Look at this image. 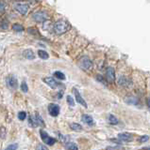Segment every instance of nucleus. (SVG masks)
Segmentation results:
<instances>
[{"label":"nucleus","instance_id":"32","mask_svg":"<svg viewBox=\"0 0 150 150\" xmlns=\"http://www.w3.org/2000/svg\"><path fill=\"white\" fill-rule=\"evenodd\" d=\"M2 23H3V25H0L2 27V29H6V28H8V22L5 20H2Z\"/></svg>","mask_w":150,"mask_h":150},{"label":"nucleus","instance_id":"27","mask_svg":"<svg viewBox=\"0 0 150 150\" xmlns=\"http://www.w3.org/2000/svg\"><path fill=\"white\" fill-rule=\"evenodd\" d=\"M27 32H29V34H31V35H38L39 34L38 30H37L36 28H31V27L27 28Z\"/></svg>","mask_w":150,"mask_h":150},{"label":"nucleus","instance_id":"31","mask_svg":"<svg viewBox=\"0 0 150 150\" xmlns=\"http://www.w3.org/2000/svg\"><path fill=\"white\" fill-rule=\"evenodd\" d=\"M96 79L98 80V81H99V82H101L102 83H104V84H107V82H106V80L104 79V78H103L102 76H101V75H97V76H96Z\"/></svg>","mask_w":150,"mask_h":150},{"label":"nucleus","instance_id":"36","mask_svg":"<svg viewBox=\"0 0 150 150\" xmlns=\"http://www.w3.org/2000/svg\"><path fill=\"white\" fill-rule=\"evenodd\" d=\"M13 1H20V0H13Z\"/></svg>","mask_w":150,"mask_h":150},{"label":"nucleus","instance_id":"20","mask_svg":"<svg viewBox=\"0 0 150 150\" xmlns=\"http://www.w3.org/2000/svg\"><path fill=\"white\" fill-rule=\"evenodd\" d=\"M54 76L56 78L60 79V80H65V75L62 72H60V71H55L54 72Z\"/></svg>","mask_w":150,"mask_h":150},{"label":"nucleus","instance_id":"24","mask_svg":"<svg viewBox=\"0 0 150 150\" xmlns=\"http://www.w3.org/2000/svg\"><path fill=\"white\" fill-rule=\"evenodd\" d=\"M26 117H27L26 112H18V118H19V120H25Z\"/></svg>","mask_w":150,"mask_h":150},{"label":"nucleus","instance_id":"25","mask_svg":"<svg viewBox=\"0 0 150 150\" xmlns=\"http://www.w3.org/2000/svg\"><path fill=\"white\" fill-rule=\"evenodd\" d=\"M21 89H22V91L25 92V93H27V91H29V86H27V84L26 82H23L21 83Z\"/></svg>","mask_w":150,"mask_h":150},{"label":"nucleus","instance_id":"19","mask_svg":"<svg viewBox=\"0 0 150 150\" xmlns=\"http://www.w3.org/2000/svg\"><path fill=\"white\" fill-rule=\"evenodd\" d=\"M109 122L112 125H116V124H118V119H117L113 115H109Z\"/></svg>","mask_w":150,"mask_h":150},{"label":"nucleus","instance_id":"17","mask_svg":"<svg viewBox=\"0 0 150 150\" xmlns=\"http://www.w3.org/2000/svg\"><path fill=\"white\" fill-rule=\"evenodd\" d=\"M38 55L40 56L42 59H47L49 57L48 54L46 53L45 51H44V50H39L38 51Z\"/></svg>","mask_w":150,"mask_h":150},{"label":"nucleus","instance_id":"30","mask_svg":"<svg viewBox=\"0 0 150 150\" xmlns=\"http://www.w3.org/2000/svg\"><path fill=\"white\" fill-rule=\"evenodd\" d=\"M149 140V136H147V135H144V136H142L140 139H139V142L140 143H144V142H147V141Z\"/></svg>","mask_w":150,"mask_h":150},{"label":"nucleus","instance_id":"26","mask_svg":"<svg viewBox=\"0 0 150 150\" xmlns=\"http://www.w3.org/2000/svg\"><path fill=\"white\" fill-rule=\"evenodd\" d=\"M6 134H7L6 128H5V127H2L1 130H0V136H1V139H5L6 138Z\"/></svg>","mask_w":150,"mask_h":150},{"label":"nucleus","instance_id":"6","mask_svg":"<svg viewBox=\"0 0 150 150\" xmlns=\"http://www.w3.org/2000/svg\"><path fill=\"white\" fill-rule=\"evenodd\" d=\"M13 8H14V9L19 12L20 14H22V15H25V14L27 13V11H29V5L26 4V3H16L14 6H13Z\"/></svg>","mask_w":150,"mask_h":150},{"label":"nucleus","instance_id":"18","mask_svg":"<svg viewBox=\"0 0 150 150\" xmlns=\"http://www.w3.org/2000/svg\"><path fill=\"white\" fill-rule=\"evenodd\" d=\"M126 101L129 104H138V100L134 97H128L126 98Z\"/></svg>","mask_w":150,"mask_h":150},{"label":"nucleus","instance_id":"35","mask_svg":"<svg viewBox=\"0 0 150 150\" xmlns=\"http://www.w3.org/2000/svg\"><path fill=\"white\" fill-rule=\"evenodd\" d=\"M27 1H29V3H34V2H35V0H27Z\"/></svg>","mask_w":150,"mask_h":150},{"label":"nucleus","instance_id":"8","mask_svg":"<svg viewBox=\"0 0 150 150\" xmlns=\"http://www.w3.org/2000/svg\"><path fill=\"white\" fill-rule=\"evenodd\" d=\"M44 82L47 84L48 86H50L52 89H56L59 86L60 83L56 81V80L53 78V77H46V78H44Z\"/></svg>","mask_w":150,"mask_h":150},{"label":"nucleus","instance_id":"7","mask_svg":"<svg viewBox=\"0 0 150 150\" xmlns=\"http://www.w3.org/2000/svg\"><path fill=\"white\" fill-rule=\"evenodd\" d=\"M47 109L51 116H58L60 114V106L58 104H55V103H50L47 106Z\"/></svg>","mask_w":150,"mask_h":150},{"label":"nucleus","instance_id":"12","mask_svg":"<svg viewBox=\"0 0 150 150\" xmlns=\"http://www.w3.org/2000/svg\"><path fill=\"white\" fill-rule=\"evenodd\" d=\"M23 55L25 56L27 59H29V60H32L35 58V54H34V52L30 50V49H27L23 52Z\"/></svg>","mask_w":150,"mask_h":150},{"label":"nucleus","instance_id":"22","mask_svg":"<svg viewBox=\"0 0 150 150\" xmlns=\"http://www.w3.org/2000/svg\"><path fill=\"white\" fill-rule=\"evenodd\" d=\"M29 125L33 127V128H35V127H37V125H38V122H37V120L34 119L32 116H29Z\"/></svg>","mask_w":150,"mask_h":150},{"label":"nucleus","instance_id":"13","mask_svg":"<svg viewBox=\"0 0 150 150\" xmlns=\"http://www.w3.org/2000/svg\"><path fill=\"white\" fill-rule=\"evenodd\" d=\"M82 121L84 122V123H86L88 125H93V117L91 115H82Z\"/></svg>","mask_w":150,"mask_h":150},{"label":"nucleus","instance_id":"28","mask_svg":"<svg viewBox=\"0 0 150 150\" xmlns=\"http://www.w3.org/2000/svg\"><path fill=\"white\" fill-rule=\"evenodd\" d=\"M5 8H6V4L4 1H0V13H2L5 11Z\"/></svg>","mask_w":150,"mask_h":150},{"label":"nucleus","instance_id":"15","mask_svg":"<svg viewBox=\"0 0 150 150\" xmlns=\"http://www.w3.org/2000/svg\"><path fill=\"white\" fill-rule=\"evenodd\" d=\"M70 128L75 131H81L82 130V126L78 123H72L70 124Z\"/></svg>","mask_w":150,"mask_h":150},{"label":"nucleus","instance_id":"33","mask_svg":"<svg viewBox=\"0 0 150 150\" xmlns=\"http://www.w3.org/2000/svg\"><path fill=\"white\" fill-rule=\"evenodd\" d=\"M36 149H44V150H46V149H47V147L44 146V145H42V144H39V145H37Z\"/></svg>","mask_w":150,"mask_h":150},{"label":"nucleus","instance_id":"10","mask_svg":"<svg viewBox=\"0 0 150 150\" xmlns=\"http://www.w3.org/2000/svg\"><path fill=\"white\" fill-rule=\"evenodd\" d=\"M106 78L110 83L115 82V71L112 68H108L106 70Z\"/></svg>","mask_w":150,"mask_h":150},{"label":"nucleus","instance_id":"34","mask_svg":"<svg viewBox=\"0 0 150 150\" xmlns=\"http://www.w3.org/2000/svg\"><path fill=\"white\" fill-rule=\"evenodd\" d=\"M146 103H147V106L150 108V98H147V100H146Z\"/></svg>","mask_w":150,"mask_h":150},{"label":"nucleus","instance_id":"29","mask_svg":"<svg viewBox=\"0 0 150 150\" xmlns=\"http://www.w3.org/2000/svg\"><path fill=\"white\" fill-rule=\"evenodd\" d=\"M18 148V144H10L8 147H6L7 150H15Z\"/></svg>","mask_w":150,"mask_h":150},{"label":"nucleus","instance_id":"5","mask_svg":"<svg viewBox=\"0 0 150 150\" xmlns=\"http://www.w3.org/2000/svg\"><path fill=\"white\" fill-rule=\"evenodd\" d=\"M32 18H33V20L35 22L42 23V22H44L47 20L48 16H47V13L45 11H37L32 14Z\"/></svg>","mask_w":150,"mask_h":150},{"label":"nucleus","instance_id":"4","mask_svg":"<svg viewBox=\"0 0 150 150\" xmlns=\"http://www.w3.org/2000/svg\"><path fill=\"white\" fill-rule=\"evenodd\" d=\"M78 65H79V67H80V68H82L83 69H86V70H90L93 68L92 61L88 57H86V56H83V57L80 58Z\"/></svg>","mask_w":150,"mask_h":150},{"label":"nucleus","instance_id":"9","mask_svg":"<svg viewBox=\"0 0 150 150\" xmlns=\"http://www.w3.org/2000/svg\"><path fill=\"white\" fill-rule=\"evenodd\" d=\"M73 91H74V94H75V98H76V100L78 103H79V104H81L83 107L87 108V103L86 101L83 100V98L81 97L80 93L78 92V90L77 88H73Z\"/></svg>","mask_w":150,"mask_h":150},{"label":"nucleus","instance_id":"3","mask_svg":"<svg viewBox=\"0 0 150 150\" xmlns=\"http://www.w3.org/2000/svg\"><path fill=\"white\" fill-rule=\"evenodd\" d=\"M40 134H41V138H42V140H43V142L44 144H46L47 145H53L56 143V139L50 137V136L46 133L44 130L41 129L40 130Z\"/></svg>","mask_w":150,"mask_h":150},{"label":"nucleus","instance_id":"1","mask_svg":"<svg viewBox=\"0 0 150 150\" xmlns=\"http://www.w3.org/2000/svg\"><path fill=\"white\" fill-rule=\"evenodd\" d=\"M70 28H71V25H70V23L67 21L60 20L55 23L53 30L57 35H62L64 33H66Z\"/></svg>","mask_w":150,"mask_h":150},{"label":"nucleus","instance_id":"23","mask_svg":"<svg viewBox=\"0 0 150 150\" xmlns=\"http://www.w3.org/2000/svg\"><path fill=\"white\" fill-rule=\"evenodd\" d=\"M66 100H67V103L70 105V106H72L74 107L75 106V101H74V98L71 97V96H67L66 97Z\"/></svg>","mask_w":150,"mask_h":150},{"label":"nucleus","instance_id":"11","mask_svg":"<svg viewBox=\"0 0 150 150\" xmlns=\"http://www.w3.org/2000/svg\"><path fill=\"white\" fill-rule=\"evenodd\" d=\"M118 138L123 142H131L133 140V135L128 132H123L118 134Z\"/></svg>","mask_w":150,"mask_h":150},{"label":"nucleus","instance_id":"14","mask_svg":"<svg viewBox=\"0 0 150 150\" xmlns=\"http://www.w3.org/2000/svg\"><path fill=\"white\" fill-rule=\"evenodd\" d=\"M118 83L122 86H128L130 83L128 78H126L125 76H120V78L118 79Z\"/></svg>","mask_w":150,"mask_h":150},{"label":"nucleus","instance_id":"2","mask_svg":"<svg viewBox=\"0 0 150 150\" xmlns=\"http://www.w3.org/2000/svg\"><path fill=\"white\" fill-rule=\"evenodd\" d=\"M6 84L8 88L11 89V90H15L18 87V81L13 75H10L6 78Z\"/></svg>","mask_w":150,"mask_h":150},{"label":"nucleus","instance_id":"16","mask_svg":"<svg viewBox=\"0 0 150 150\" xmlns=\"http://www.w3.org/2000/svg\"><path fill=\"white\" fill-rule=\"evenodd\" d=\"M12 30L16 32H22V31H24V26L21 25L20 23H14V25H12Z\"/></svg>","mask_w":150,"mask_h":150},{"label":"nucleus","instance_id":"21","mask_svg":"<svg viewBox=\"0 0 150 150\" xmlns=\"http://www.w3.org/2000/svg\"><path fill=\"white\" fill-rule=\"evenodd\" d=\"M66 148L67 149H75V150H78V145L76 144H74V143H68L66 144Z\"/></svg>","mask_w":150,"mask_h":150}]
</instances>
